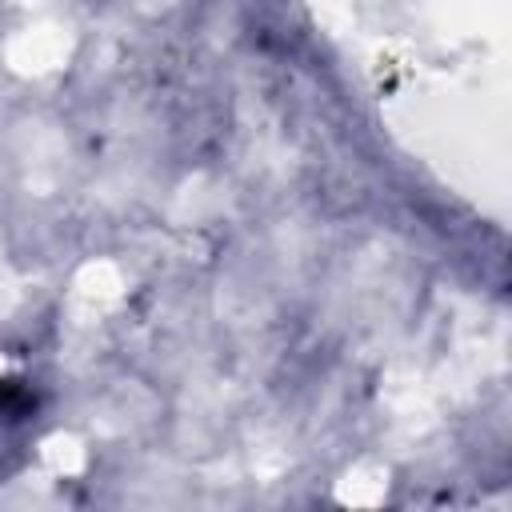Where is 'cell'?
<instances>
[{"instance_id": "1", "label": "cell", "mask_w": 512, "mask_h": 512, "mask_svg": "<svg viewBox=\"0 0 512 512\" xmlns=\"http://www.w3.org/2000/svg\"><path fill=\"white\" fill-rule=\"evenodd\" d=\"M36 392L24 380H0V448L20 436V428L36 416Z\"/></svg>"}]
</instances>
